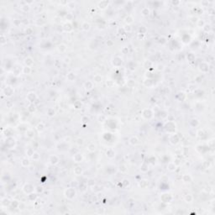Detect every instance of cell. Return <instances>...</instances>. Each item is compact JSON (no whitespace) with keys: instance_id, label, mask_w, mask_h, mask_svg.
I'll return each instance as SVG.
<instances>
[{"instance_id":"cell-33","label":"cell","mask_w":215,"mask_h":215,"mask_svg":"<svg viewBox=\"0 0 215 215\" xmlns=\"http://www.w3.org/2000/svg\"><path fill=\"white\" fill-rule=\"evenodd\" d=\"M0 43H1V45H4L7 44V38L4 36V34H2L1 37H0Z\"/></svg>"},{"instance_id":"cell-32","label":"cell","mask_w":215,"mask_h":215,"mask_svg":"<svg viewBox=\"0 0 215 215\" xmlns=\"http://www.w3.org/2000/svg\"><path fill=\"white\" fill-rule=\"evenodd\" d=\"M34 131L32 130V129H27L26 131V136L28 137V138H30V139H32L33 137H34Z\"/></svg>"},{"instance_id":"cell-53","label":"cell","mask_w":215,"mask_h":215,"mask_svg":"<svg viewBox=\"0 0 215 215\" xmlns=\"http://www.w3.org/2000/svg\"><path fill=\"white\" fill-rule=\"evenodd\" d=\"M112 83H113L112 81H108V82H107V85H109V86L110 87H112Z\"/></svg>"},{"instance_id":"cell-17","label":"cell","mask_w":215,"mask_h":215,"mask_svg":"<svg viewBox=\"0 0 215 215\" xmlns=\"http://www.w3.org/2000/svg\"><path fill=\"white\" fill-rule=\"evenodd\" d=\"M20 164H21V166H22L23 167H28L30 165V161L27 157H25V158H23L21 162H20Z\"/></svg>"},{"instance_id":"cell-11","label":"cell","mask_w":215,"mask_h":215,"mask_svg":"<svg viewBox=\"0 0 215 215\" xmlns=\"http://www.w3.org/2000/svg\"><path fill=\"white\" fill-rule=\"evenodd\" d=\"M179 140L180 139L177 135H172L170 137V143L171 145H177V144H178Z\"/></svg>"},{"instance_id":"cell-18","label":"cell","mask_w":215,"mask_h":215,"mask_svg":"<svg viewBox=\"0 0 215 215\" xmlns=\"http://www.w3.org/2000/svg\"><path fill=\"white\" fill-rule=\"evenodd\" d=\"M73 172H74L75 175H76V176H81L82 174H83V168H82V167H80V166H76V167H74Z\"/></svg>"},{"instance_id":"cell-19","label":"cell","mask_w":215,"mask_h":215,"mask_svg":"<svg viewBox=\"0 0 215 215\" xmlns=\"http://www.w3.org/2000/svg\"><path fill=\"white\" fill-rule=\"evenodd\" d=\"M45 124L42 122L39 123L38 124L36 125V130L38 131L39 133H41L43 132V131L45 130Z\"/></svg>"},{"instance_id":"cell-35","label":"cell","mask_w":215,"mask_h":215,"mask_svg":"<svg viewBox=\"0 0 215 215\" xmlns=\"http://www.w3.org/2000/svg\"><path fill=\"white\" fill-rule=\"evenodd\" d=\"M1 203H2L3 206H7V205H9L10 204V201H9V199H8L7 197H5V198L2 199Z\"/></svg>"},{"instance_id":"cell-36","label":"cell","mask_w":215,"mask_h":215,"mask_svg":"<svg viewBox=\"0 0 215 215\" xmlns=\"http://www.w3.org/2000/svg\"><path fill=\"white\" fill-rule=\"evenodd\" d=\"M135 80H133V79H129V80L127 81V86L129 87H133L135 86Z\"/></svg>"},{"instance_id":"cell-48","label":"cell","mask_w":215,"mask_h":215,"mask_svg":"<svg viewBox=\"0 0 215 215\" xmlns=\"http://www.w3.org/2000/svg\"><path fill=\"white\" fill-rule=\"evenodd\" d=\"M25 34H33V29H32V28H30V27L27 28L26 30H25Z\"/></svg>"},{"instance_id":"cell-31","label":"cell","mask_w":215,"mask_h":215,"mask_svg":"<svg viewBox=\"0 0 215 215\" xmlns=\"http://www.w3.org/2000/svg\"><path fill=\"white\" fill-rule=\"evenodd\" d=\"M20 8H21V10H22L23 12H28V11H30V5H29V4H25L24 5L20 6Z\"/></svg>"},{"instance_id":"cell-24","label":"cell","mask_w":215,"mask_h":215,"mask_svg":"<svg viewBox=\"0 0 215 215\" xmlns=\"http://www.w3.org/2000/svg\"><path fill=\"white\" fill-rule=\"evenodd\" d=\"M182 181L183 182L185 183H190L192 181V177L190 175L188 174H186V175H183L182 176Z\"/></svg>"},{"instance_id":"cell-43","label":"cell","mask_w":215,"mask_h":215,"mask_svg":"<svg viewBox=\"0 0 215 215\" xmlns=\"http://www.w3.org/2000/svg\"><path fill=\"white\" fill-rule=\"evenodd\" d=\"M203 30L205 31V32H208V31H210L211 30V26L209 25V24H204V26L203 27Z\"/></svg>"},{"instance_id":"cell-23","label":"cell","mask_w":215,"mask_h":215,"mask_svg":"<svg viewBox=\"0 0 215 215\" xmlns=\"http://www.w3.org/2000/svg\"><path fill=\"white\" fill-rule=\"evenodd\" d=\"M124 20L125 24H128V25H130V24H132L133 21H134V19H133V17L131 15H127Z\"/></svg>"},{"instance_id":"cell-12","label":"cell","mask_w":215,"mask_h":215,"mask_svg":"<svg viewBox=\"0 0 215 215\" xmlns=\"http://www.w3.org/2000/svg\"><path fill=\"white\" fill-rule=\"evenodd\" d=\"M93 87H94V85H93V83L92 82V81H87L86 83H84L85 89L87 90V91L92 90V89L93 88Z\"/></svg>"},{"instance_id":"cell-27","label":"cell","mask_w":215,"mask_h":215,"mask_svg":"<svg viewBox=\"0 0 215 215\" xmlns=\"http://www.w3.org/2000/svg\"><path fill=\"white\" fill-rule=\"evenodd\" d=\"M82 29H83L84 31H89L91 29V25L89 23L87 22H83L82 24Z\"/></svg>"},{"instance_id":"cell-15","label":"cell","mask_w":215,"mask_h":215,"mask_svg":"<svg viewBox=\"0 0 215 215\" xmlns=\"http://www.w3.org/2000/svg\"><path fill=\"white\" fill-rule=\"evenodd\" d=\"M150 14H151V10H150V8H148V7H144V8L141 9V14H142L143 16H145V17L149 16Z\"/></svg>"},{"instance_id":"cell-49","label":"cell","mask_w":215,"mask_h":215,"mask_svg":"<svg viewBox=\"0 0 215 215\" xmlns=\"http://www.w3.org/2000/svg\"><path fill=\"white\" fill-rule=\"evenodd\" d=\"M121 51H122L123 54H127V53L129 52V48L128 47H123Z\"/></svg>"},{"instance_id":"cell-28","label":"cell","mask_w":215,"mask_h":215,"mask_svg":"<svg viewBox=\"0 0 215 215\" xmlns=\"http://www.w3.org/2000/svg\"><path fill=\"white\" fill-rule=\"evenodd\" d=\"M46 113L49 117H54L56 115V111L54 110V109L52 108H49L46 111Z\"/></svg>"},{"instance_id":"cell-41","label":"cell","mask_w":215,"mask_h":215,"mask_svg":"<svg viewBox=\"0 0 215 215\" xmlns=\"http://www.w3.org/2000/svg\"><path fill=\"white\" fill-rule=\"evenodd\" d=\"M83 143H84V140H83V138H77V139L76 140V144L77 145H83Z\"/></svg>"},{"instance_id":"cell-39","label":"cell","mask_w":215,"mask_h":215,"mask_svg":"<svg viewBox=\"0 0 215 215\" xmlns=\"http://www.w3.org/2000/svg\"><path fill=\"white\" fill-rule=\"evenodd\" d=\"M35 106H34V103H30V105L28 106V110L30 111V113H34L35 111Z\"/></svg>"},{"instance_id":"cell-46","label":"cell","mask_w":215,"mask_h":215,"mask_svg":"<svg viewBox=\"0 0 215 215\" xmlns=\"http://www.w3.org/2000/svg\"><path fill=\"white\" fill-rule=\"evenodd\" d=\"M139 32L140 34H145L146 33V28H145V26H141L140 28L139 29Z\"/></svg>"},{"instance_id":"cell-42","label":"cell","mask_w":215,"mask_h":215,"mask_svg":"<svg viewBox=\"0 0 215 215\" xmlns=\"http://www.w3.org/2000/svg\"><path fill=\"white\" fill-rule=\"evenodd\" d=\"M204 24H205V22H204V20L203 19H198L197 21V25L198 27H203L204 26Z\"/></svg>"},{"instance_id":"cell-4","label":"cell","mask_w":215,"mask_h":215,"mask_svg":"<svg viewBox=\"0 0 215 215\" xmlns=\"http://www.w3.org/2000/svg\"><path fill=\"white\" fill-rule=\"evenodd\" d=\"M142 116L146 119H150L153 117V112L151 109H144L142 112Z\"/></svg>"},{"instance_id":"cell-9","label":"cell","mask_w":215,"mask_h":215,"mask_svg":"<svg viewBox=\"0 0 215 215\" xmlns=\"http://www.w3.org/2000/svg\"><path fill=\"white\" fill-rule=\"evenodd\" d=\"M87 151L90 153H93V152H95L97 150V145H95L94 143H89L88 145H87Z\"/></svg>"},{"instance_id":"cell-25","label":"cell","mask_w":215,"mask_h":215,"mask_svg":"<svg viewBox=\"0 0 215 215\" xmlns=\"http://www.w3.org/2000/svg\"><path fill=\"white\" fill-rule=\"evenodd\" d=\"M66 78H67L68 81H70V82H73V81L76 79V75H75V73L72 72H70L67 74V76H66Z\"/></svg>"},{"instance_id":"cell-10","label":"cell","mask_w":215,"mask_h":215,"mask_svg":"<svg viewBox=\"0 0 215 215\" xmlns=\"http://www.w3.org/2000/svg\"><path fill=\"white\" fill-rule=\"evenodd\" d=\"M109 1H107V0H105V1H100L98 4V7L100 9H105L107 7L109 6Z\"/></svg>"},{"instance_id":"cell-26","label":"cell","mask_w":215,"mask_h":215,"mask_svg":"<svg viewBox=\"0 0 215 215\" xmlns=\"http://www.w3.org/2000/svg\"><path fill=\"white\" fill-rule=\"evenodd\" d=\"M31 72H32V70H31V67H30V66H25L24 67H23V69H22V72L25 75H30V73H31Z\"/></svg>"},{"instance_id":"cell-34","label":"cell","mask_w":215,"mask_h":215,"mask_svg":"<svg viewBox=\"0 0 215 215\" xmlns=\"http://www.w3.org/2000/svg\"><path fill=\"white\" fill-rule=\"evenodd\" d=\"M34 150L32 149V148H28V149L26 150V155L28 157H32L33 154H34Z\"/></svg>"},{"instance_id":"cell-3","label":"cell","mask_w":215,"mask_h":215,"mask_svg":"<svg viewBox=\"0 0 215 215\" xmlns=\"http://www.w3.org/2000/svg\"><path fill=\"white\" fill-rule=\"evenodd\" d=\"M59 161H60V158L56 155H51L49 157V163H50V165L52 166L57 165L59 163Z\"/></svg>"},{"instance_id":"cell-38","label":"cell","mask_w":215,"mask_h":215,"mask_svg":"<svg viewBox=\"0 0 215 215\" xmlns=\"http://www.w3.org/2000/svg\"><path fill=\"white\" fill-rule=\"evenodd\" d=\"M40 154H39L37 151H34V154H33V155H32V158L34 161H38L39 159H40Z\"/></svg>"},{"instance_id":"cell-6","label":"cell","mask_w":215,"mask_h":215,"mask_svg":"<svg viewBox=\"0 0 215 215\" xmlns=\"http://www.w3.org/2000/svg\"><path fill=\"white\" fill-rule=\"evenodd\" d=\"M27 99H28V101L30 103H34V101L37 99V96L34 93L31 92V93H29L28 95H27Z\"/></svg>"},{"instance_id":"cell-1","label":"cell","mask_w":215,"mask_h":215,"mask_svg":"<svg viewBox=\"0 0 215 215\" xmlns=\"http://www.w3.org/2000/svg\"><path fill=\"white\" fill-rule=\"evenodd\" d=\"M65 196L69 199H72L76 196V191L74 188H67L65 191Z\"/></svg>"},{"instance_id":"cell-20","label":"cell","mask_w":215,"mask_h":215,"mask_svg":"<svg viewBox=\"0 0 215 215\" xmlns=\"http://www.w3.org/2000/svg\"><path fill=\"white\" fill-rule=\"evenodd\" d=\"M177 167V166L175 164V162H170V163H168V165H167V169H168L170 171H176Z\"/></svg>"},{"instance_id":"cell-8","label":"cell","mask_w":215,"mask_h":215,"mask_svg":"<svg viewBox=\"0 0 215 215\" xmlns=\"http://www.w3.org/2000/svg\"><path fill=\"white\" fill-rule=\"evenodd\" d=\"M115 151L113 149H112V148H109V149H108V151H106V155L108 158H109V159H113V158H114L115 157Z\"/></svg>"},{"instance_id":"cell-52","label":"cell","mask_w":215,"mask_h":215,"mask_svg":"<svg viewBox=\"0 0 215 215\" xmlns=\"http://www.w3.org/2000/svg\"><path fill=\"white\" fill-rule=\"evenodd\" d=\"M19 210H24V208H25V205H24V203H19Z\"/></svg>"},{"instance_id":"cell-50","label":"cell","mask_w":215,"mask_h":215,"mask_svg":"<svg viewBox=\"0 0 215 215\" xmlns=\"http://www.w3.org/2000/svg\"><path fill=\"white\" fill-rule=\"evenodd\" d=\"M113 45H114V43H113V40H108V41H107V45H108L109 47H112Z\"/></svg>"},{"instance_id":"cell-30","label":"cell","mask_w":215,"mask_h":215,"mask_svg":"<svg viewBox=\"0 0 215 215\" xmlns=\"http://www.w3.org/2000/svg\"><path fill=\"white\" fill-rule=\"evenodd\" d=\"M140 171L142 172H146V171H149V166L145 164V163H143L142 165L140 166Z\"/></svg>"},{"instance_id":"cell-45","label":"cell","mask_w":215,"mask_h":215,"mask_svg":"<svg viewBox=\"0 0 215 215\" xmlns=\"http://www.w3.org/2000/svg\"><path fill=\"white\" fill-rule=\"evenodd\" d=\"M66 20H68V21H72V20L74 19V16H73L72 14H67L66 16Z\"/></svg>"},{"instance_id":"cell-2","label":"cell","mask_w":215,"mask_h":215,"mask_svg":"<svg viewBox=\"0 0 215 215\" xmlns=\"http://www.w3.org/2000/svg\"><path fill=\"white\" fill-rule=\"evenodd\" d=\"M34 187H33L31 184H30V183H26V184L23 187V191H24V193H26V194L32 193L33 192H34Z\"/></svg>"},{"instance_id":"cell-51","label":"cell","mask_w":215,"mask_h":215,"mask_svg":"<svg viewBox=\"0 0 215 215\" xmlns=\"http://www.w3.org/2000/svg\"><path fill=\"white\" fill-rule=\"evenodd\" d=\"M63 61H64L66 64H69V63L71 62V59L69 58V57H65V58L63 59Z\"/></svg>"},{"instance_id":"cell-22","label":"cell","mask_w":215,"mask_h":215,"mask_svg":"<svg viewBox=\"0 0 215 215\" xmlns=\"http://www.w3.org/2000/svg\"><path fill=\"white\" fill-rule=\"evenodd\" d=\"M57 50H59V52L65 53L66 51V50H67V47H66V45L65 44H60V45H59L58 47H57Z\"/></svg>"},{"instance_id":"cell-29","label":"cell","mask_w":215,"mask_h":215,"mask_svg":"<svg viewBox=\"0 0 215 215\" xmlns=\"http://www.w3.org/2000/svg\"><path fill=\"white\" fill-rule=\"evenodd\" d=\"M184 200H185L186 203H192L193 201V197L191 194H187V195L184 197Z\"/></svg>"},{"instance_id":"cell-40","label":"cell","mask_w":215,"mask_h":215,"mask_svg":"<svg viewBox=\"0 0 215 215\" xmlns=\"http://www.w3.org/2000/svg\"><path fill=\"white\" fill-rule=\"evenodd\" d=\"M152 62H151V60H145V63H144V66H145V68H151V66H152Z\"/></svg>"},{"instance_id":"cell-47","label":"cell","mask_w":215,"mask_h":215,"mask_svg":"<svg viewBox=\"0 0 215 215\" xmlns=\"http://www.w3.org/2000/svg\"><path fill=\"white\" fill-rule=\"evenodd\" d=\"M124 29V30H125V33H126V32L129 33V32H131V30H132V28H131V26H130V25H128V24H127L126 26H125Z\"/></svg>"},{"instance_id":"cell-21","label":"cell","mask_w":215,"mask_h":215,"mask_svg":"<svg viewBox=\"0 0 215 215\" xmlns=\"http://www.w3.org/2000/svg\"><path fill=\"white\" fill-rule=\"evenodd\" d=\"M93 81H94V83H101L103 82V76L99 74H96L94 76H93Z\"/></svg>"},{"instance_id":"cell-7","label":"cell","mask_w":215,"mask_h":215,"mask_svg":"<svg viewBox=\"0 0 215 215\" xmlns=\"http://www.w3.org/2000/svg\"><path fill=\"white\" fill-rule=\"evenodd\" d=\"M83 160V155H82V154H80V153H76V154H74V155H73V161H74L76 163L82 162Z\"/></svg>"},{"instance_id":"cell-16","label":"cell","mask_w":215,"mask_h":215,"mask_svg":"<svg viewBox=\"0 0 215 215\" xmlns=\"http://www.w3.org/2000/svg\"><path fill=\"white\" fill-rule=\"evenodd\" d=\"M63 29H64V30L66 31V32H71L72 30V24L70 22H66L63 25Z\"/></svg>"},{"instance_id":"cell-44","label":"cell","mask_w":215,"mask_h":215,"mask_svg":"<svg viewBox=\"0 0 215 215\" xmlns=\"http://www.w3.org/2000/svg\"><path fill=\"white\" fill-rule=\"evenodd\" d=\"M98 121L100 123H103L105 120H106V117L104 116V115H99L98 117Z\"/></svg>"},{"instance_id":"cell-5","label":"cell","mask_w":215,"mask_h":215,"mask_svg":"<svg viewBox=\"0 0 215 215\" xmlns=\"http://www.w3.org/2000/svg\"><path fill=\"white\" fill-rule=\"evenodd\" d=\"M14 88H13L12 87H6L4 89V95L6 97H12L13 96V94H14Z\"/></svg>"},{"instance_id":"cell-14","label":"cell","mask_w":215,"mask_h":215,"mask_svg":"<svg viewBox=\"0 0 215 215\" xmlns=\"http://www.w3.org/2000/svg\"><path fill=\"white\" fill-rule=\"evenodd\" d=\"M24 65L25 66H33V64H34V60H33V59L31 58V57H26V58L24 59Z\"/></svg>"},{"instance_id":"cell-13","label":"cell","mask_w":215,"mask_h":215,"mask_svg":"<svg viewBox=\"0 0 215 215\" xmlns=\"http://www.w3.org/2000/svg\"><path fill=\"white\" fill-rule=\"evenodd\" d=\"M129 142L131 145L135 146V145H137L138 144H139V139H138L136 136H132V137L129 138Z\"/></svg>"},{"instance_id":"cell-37","label":"cell","mask_w":215,"mask_h":215,"mask_svg":"<svg viewBox=\"0 0 215 215\" xmlns=\"http://www.w3.org/2000/svg\"><path fill=\"white\" fill-rule=\"evenodd\" d=\"M119 171L121 173H125L127 171V167L125 165H120L119 166Z\"/></svg>"}]
</instances>
